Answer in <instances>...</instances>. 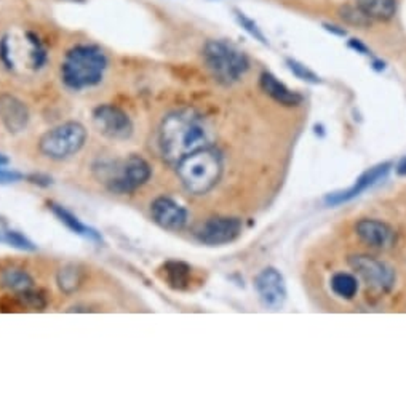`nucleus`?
<instances>
[{
  "instance_id": "f257e3e1",
  "label": "nucleus",
  "mask_w": 406,
  "mask_h": 408,
  "mask_svg": "<svg viewBox=\"0 0 406 408\" xmlns=\"http://www.w3.org/2000/svg\"><path fill=\"white\" fill-rule=\"evenodd\" d=\"M210 128L195 109L186 108L166 116L159 128V148L164 160L178 164L181 159L211 146Z\"/></svg>"
},
{
  "instance_id": "f03ea898",
  "label": "nucleus",
  "mask_w": 406,
  "mask_h": 408,
  "mask_svg": "<svg viewBox=\"0 0 406 408\" xmlns=\"http://www.w3.org/2000/svg\"><path fill=\"white\" fill-rule=\"evenodd\" d=\"M107 56L98 45H76L61 65V78L74 92L96 87L107 69Z\"/></svg>"
},
{
  "instance_id": "7ed1b4c3",
  "label": "nucleus",
  "mask_w": 406,
  "mask_h": 408,
  "mask_svg": "<svg viewBox=\"0 0 406 408\" xmlns=\"http://www.w3.org/2000/svg\"><path fill=\"white\" fill-rule=\"evenodd\" d=\"M98 181L116 196H128L144 186L152 176V167L144 157L130 154L122 160H100L93 165Z\"/></svg>"
},
{
  "instance_id": "20e7f679",
  "label": "nucleus",
  "mask_w": 406,
  "mask_h": 408,
  "mask_svg": "<svg viewBox=\"0 0 406 408\" xmlns=\"http://www.w3.org/2000/svg\"><path fill=\"white\" fill-rule=\"evenodd\" d=\"M222 171V155L213 146L195 151L176 164V175L194 196L208 194L220 182Z\"/></svg>"
},
{
  "instance_id": "39448f33",
  "label": "nucleus",
  "mask_w": 406,
  "mask_h": 408,
  "mask_svg": "<svg viewBox=\"0 0 406 408\" xmlns=\"http://www.w3.org/2000/svg\"><path fill=\"white\" fill-rule=\"evenodd\" d=\"M203 61L211 77L224 87L240 82L249 71L248 56L226 40L211 39L203 45Z\"/></svg>"
},
{
  "instance_id": "423d86ee",
  "label": "nucleus",
  "mask_w": 406,
  "mask_h": 408,
  "mask_svg": "<svg viewBox=\"0 0 406 408\" xmlns=\"http://www.w3.org/2000/svg\"><path fill=\"white\" fill-rule=\"evenodd\" d=\"M88 138L87 128L80 122L71 120L56 125L45 132L39 139V151L45 157L53 160H62L80 153Z\"/></svg>"
},
{
  "instance_id": "0eeeda50",
  "label": "nucleus",
  "mask_w": 406,
  "mask_h": 408,
  "mask_svg": "<svg viewBox=\"0 0 406 408\" xmlns=\"http://www.w3.org/2000/svg\"><path fill=\"white\" fill-rule=\"evenodd\" d=\"M93 124L98 132L114 141H125L133 135V120L116 104L104 103L93 109Z\"/></svg>"
},
{
  "instance_id": "6e6552de",
  "label": "nucleus",
  "mask_w": 406,
  "mask_h": 408,
  "mask_svg": "<svg viewBox=\"0 0 406 408\" xmlns=\"http://www.w3.org/2000/svg\"><path fill=\"white\" fill-rule=\"evenodd\" d=\"M348 266L367 282L368 287L378 291H390L394 289L395 271L389 264L382 263L369 255H352L348 256Z\"/></svg>"
},
{
  "instance_id": "1a4fd4ad",
  "label": "nucleus",
  "mask_w": 406,
  "mask_h": 408,
  "mask_svg": "<svg viewBox=\"0 0 406 408\" xmlns=\"http://www.w3.org/2000/svg\"><path fill=\"white\" fill-rule=\"evenodd\" d=\"M242 234V219L233 216H216L206 219L195 231V237L200 244L208 247L231 244Z\"/></svg>"
},
{
  "instance_id": "9d476101",
  "label": "nucleus",
  "mask_w": 406,
  "mask_h": 408,
  "mask_svg": "<svg viewBox=\"0 0 406 408\" xmlns=\"http://www.w3.org/2000/svg\"><path fill=\"white\" fill-rule=\"evenodd\" d=\"M254 289L263 305L270 311H277L286 300L283 275L275 268L263 269L254 279Z\"/></svg>"
},
{
  "instance_id": "9b49d317",
  "label": "nucleus",
  "mask_w": 406,
  "mask_h": 408,
  "mask_svg": "<svg viewBox=\"0 0 406 408\" xmlns=\"http://www.w3.org/2000/svg\"><path fill=\"white\" fill-rule=\"evenodd\" d=\"M150 216L154 223L165 231L178 232L186 228L189 213L175 198L160 196L150 203Z\"/></svg>"
},
{
  "instance_id": "f8f14e48",
  "label": "nucleus",
  "mask_w": 406,
  "mask_h": 408,
  "mask_svg": "<svg viewBox=\"0 0 406 408\" xmlns=\"http://www.w3.org/2000/svg\"><path fill=\"white\" fill-rule=\"evenodd\" d=\"M390 169H392V164H390V162H384V164L373 167V169H369L360 178H358L355 185H353L352 187H348V189L346 191L328 194L325 197V203L330 207H336V205H341V203L353 201V198L362 196L363 192L368 191L369 187H373L374 185H378L379 181L384 180V178L389 175Z\"/></svg>"
},
{
  "instance_id": "ddd939ff",
  "label": "nucleus",
  "mask_w": 406,
  "mask_h": 408,
  "mask_svg": "<svg viewBox=\"0 0 406 408\" xmlns=\"http://www.w3.org/2000/svg\"><path fill=\"white\" fill-rule=\"evenodd\" d=\"M355 232L360 237L362 242L373 248L389 250L397 242V232L389 226L387 223L379 221V219L363 218L355 224Z\"/></svg>"
},
{
  "instance_id": "4468645a",
  "label": "nucleus",
  "mask_w": 406,
  "mask_h": 408,
  "mask_svg": "<svg viewBox=\"0 0 406 408\" xmlns=\"http://www.w3.org/2000/svg\"><path fill=\"white\" fill-rule=\"evenodd\" d=\"M29 109L19 98L2 93L0 95V120L7 132L17 135L24 132L29 125Z\"/></svg>"
},
{
  "instance_id": "2eb2a0df",
  "label": "nucleus",
  "mask_w": 406,
  "mask_h": 408,
  "mask_svg": "<svg viewBox=\"0 0 406 408\" xmlns=\"http://www.w3.org/2000/svg\"><path fill=\"white\" fill-rule=\"evenodd\" d=\"M259 87H261V90L265 95L270 96L275 103L282 104L285 108H298L304 103L303 95H299L298 92L290 90L283 82H280L279 78L269 71L261 72V76H259Z\"/></svg>"
},
{
  "instance_id": "dca6fc26",
  "label": "nucleus",
  "mask_w": 406,
  "mask_h": 408,
  "mask_svg": "<svg viewBox=\"0 0 406 408\" xmlns=\"http://www.w3.org/2000/svg\"><path fill=\"white\" fill-rule=\"evenodd\" d=\"M159 275L170 289L173 290H186L191 285L192 268L184 261L170 260L160 266Z\"/></svg>"
},
{
  "instance_id": "f3484780",
  "label": "nucleus",
  "mask_w": 406,
  "mask_h": 408,
  "mask_svg": "<svg viewBox=\"0 0 406 408\" xmlns=\"http://www.w3.org/2000/svg\"><path fill=\"white\" fill-rule=\"evenodd\" d=\"M48 208L51 210V213H53L55 216L58 218L67 229H69V231H72L77 235H82V237L90 239L96 244L104 242L101 232H98L95 228H90V226H87V224H83L74 213H71L69 210H67V208L60 205V203L48 202Z\"/></svg>"
},
{
  "instance_id": "a211bd4d",
  "label": "nucleus",
  "mask_w": 406,
  "mask_h": 408,
  "mask_svg": "<svg viewBox=\"0 0 406 408\" xmlns=\"http://www.w3.org/2000/svg\"><path fill=\"white\" fill-rule=\"evenodd\" d=\"M353 3L362 10L367 17L379 23H387L392 21L397 15L398 3L397 0H353Z\"/></svg>"
},
{
  "instance_id": "6ab92c4d",
  "label": "nucleus",
  "mask_w": 406,
  "mask_h": 408,
  "mask_svg": "<svg viewBox=\"0 0 406 408\" xmlns=\"http://www.w3.org/2000/svg\"><path fill=\"white\" fill-rule=\"evenodd\" d=\"M0 287L13 293L29 290L34 287V279L28 271L23 268H5L0 271Z\"/></svg>"
},
{
  "instance_id": "aec40b11",
  "label": "nucleus",
  "mask_w": 406,
  "mask_h": 408,
  "mask_svg": "<svg viewBox=\"0 0 406 408\" xmlns=\"http://www.w3.org/2000/svg\"><path fill=\"white\" fill-rule=\"evenodd\" d=\"M83 272L77 264H66L56 274V284L66 295H72L82 287Z\"/></svg>"
},
{
  "instance_id": "412c9836",
  "label": "nucleus",
  "mask_w": 406,
  "mask_h": 408,
  "mask_svg": "<svg viewBox=\"0 0 406 408\" xmlns=\"http://www.w3.org/2000/svg\"><path fill=\"white\" fill-rule=\"evenodd\" d=\"M331 290L335 291V295L344 300H352L353 296L358 293V280L357 277L347 272H337L331 277Z\"/></svg>"
},
{
  "instance_id": "4be33fe9",
  "label": "nucleus",
  "mask_w": 406,
  "mask_h": 408,
  "mask_svg": "<svg viewBox=\"0 0 406 408\" xmlns=\"http://www.w3.org/2000/svg\"><path fill=\"white\" fill-rule=\"evenodd\" d=\"M15 301L18 303L19 307L30 311H44L48 306V300H46L45 293L40 290H35L34 287L29 290L15 293Z\"/></svg>"
},
{
  "instance_id": "5701e85b",
  "label": "nucleus",
  "mask_w": 406,
  "mask_h": 408,
  "mask_svg": "<svg viewBox=\"0 0 406 408\" xmlns=\"http://www.w3.org/2000/svg\"><path fill=\"white\" fill-rule=\"evenodd\" d=\"M339 17L344 21V24L353 26V28L367 29L373 24V21L369 19L355 3H346L339 8Z\"/></svg>"
},
{
  "instance_id": "b1692460",
  "label": "nucleus",
  "mask_w": 406,
  "mask_h": 408,
  "mask_svg": "<svg viewBox=\"0 0 406 408\" xmlns=\"http://www.w3.org/2000/svg\"><path fill=\"white\" fill-rule=\"evenodd\" d=\"M0 242L7 244L10 247L23 250V252H35L37 245H34L33 240H29L24 234L19 231H13V229H0Z\"/></svg>"
},
{
  "instance_id": "393cba45",
  "label": "nucleus",
  "mask_w": 406,
  "mask_h": 408,
  "mask_svg": "<svg viewBox=\"0 0 406 408\" xmlns=\"http://www.w3.org/2000/svg\"><path fill=\"white\" fill-rule=\"evenodd\" d=\"M233 17H236V21L238 23V26H240V28L245 31V33L251 35L254 40L259 42V44L269 45V42H267V39H265L263 29L259 28L256 21H254L253 18H249L247 13H243L242 10H238V8H233Z\"/></svg>"
},
{
  "instance_id": "a878e982",
  "label": "nucleus",
  "mask_w": 406,
  "mask_h": 408,
  "mask_svg": "<svg viewBox=\"0 0 406 408\" xmlns=\"http://www.w3.org/2000/svg\"><path fill=\"white\" fill-rule=\"evenodd\" d=\"M286 66L291 71V74L298 77L299 80H304L307 83H312V85H317V83H321V78L315 74L310 67H307L303 62L293 58H286Z\"/></svg>"
},
{
  "instance_id": "bb28decb",
  "label": "nucleus",
  "mask_w": 406,
  "mask_h": 408,
  "mask_svg": "<svg viewBox=\"0 0 406 408\" xmlns=\"http://www.w3.org/2000/svg\"><path fill=\"white\" fill-rule=\"evenodd\" d=\"M24 180L30 182V185L39 186V187H50L51 185H53V178L46 173H30V175H26Z\"/></svg>"
},
{
  "instance_id": "cd10ccee",
  "label": "nucleus",
  "mask_w": 406,
  "mask_h": 408,
  "mask_svg": "<svg viewBox=\"0 0 406 408\" xmlns=\"http://www.w3.org/2000/svg\"><path fill=\"white\" fill-rule=\"evenodd\" d=\"M347 46L351 50L355 51V53H358V55H363V56H369V55H371V50H369L368 46L365 44H363V42L360 39H355V37L348 39L347 40Z\"/></svg>"
},
{
  "instance_id": "c85d7f7f",
  "label": "nucleus",
  "mask_w": 406,
  "mask_h": 408,
  "mask_svg": "<svg viewBox=\"0 0 406 408\" xmlns=\"http://www.w3.org/2000/svg\"><path fill=\"white\" fill-rule=\"evenodd\" d=\"M321 26H324V29L326 31V33L336 35V37H346L347 35V29H344V26L333 24V23H324Z\"/></svg>"
},
{
  "instance_id": "c756f323",
  "label": "nucleus",
  "mask_w": 406,
  "mask_h": 408,
  "mask_svg": "<svg viewBox=\"0 0 406 408\" xmlns=\"http://www.w3.org/2000/svg\"><path fill=\"white\" fill-rule=\"evenodd\" d=\"M371 67H373L374 71L382 72L384 69H386V62H384L382 60H376V58H374V60L371 61Z\"/></svg>"
},
{
  "instance_id": "7c9ffc66",
  "label": "nucleus",
  "mask_w": 406,
  "mask_h": 408,
  "mask_svg": "<svg viewBox=\"0 0 406 408\" xmlns=\"http://www.w3.org/2000/svg\"><path fill=\"white\" fill-rule=\"evenodd\" d=\"M397 173H398V175H402V176L406 175V155L403 157L402 160L398 162V165H397Z\"/></svg>"
},
{
  "instance_id": "2f4dec72",
  "label": "nucleus",
  "mask_w": 406,
  "mask_h": 408,
  "mask_svg": "<svg viewBox=\"0 0 406 408\" xmlns=\"http://www.w3.org/2000/svg\"><path fill=\"white\" fill-rule=\"evenodd\" d=\"M10 164V159L5 154L0 153V169H3V167H7Z\"/></svg>"
}]
</instances>
